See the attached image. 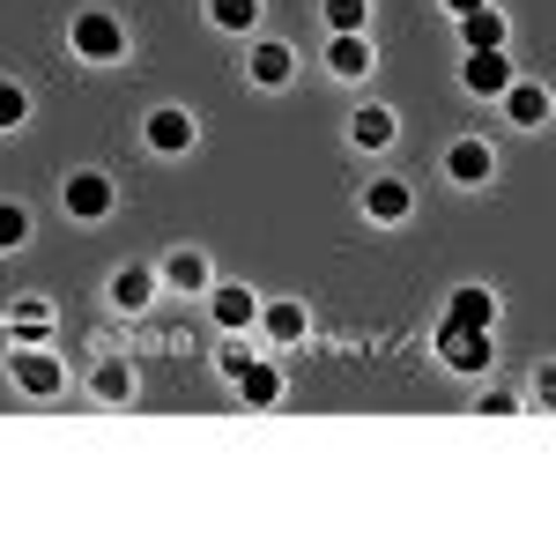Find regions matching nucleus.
Here are the masks:
<instances>
[{
	"mask_svg": "<svg viewBox=\"0 0 556 556\" xmlns=\"http://www.w3.org/2000/svg\"><path fill=\"white\" fill-rule=\"evenodd\" d=\"M67 45H75V60H89V67H119L127 60V23L104 15V8H83L67 23Z\"/></svg>",
	"mask_w": 556,
	"mask_h": 556,
	"instance_id": "obj_1",
	"label": "nucleus"
},
{
	"mask_svg": "<svg viewBox=\"0 0 556 556\" xmlns=\"http://www.w3.org/2000/svg\"><path fill=\"white\" fill-rule=\"evenodd\" d=\"M60 208L75 215V223H104V215L119 208V186L104 172H75L67 186H60Z\"/></svg>",
	"mask_w": 556,
	"mask_h": 556,
	"instance_id": "obj_4",
	"label": "nucleus"
},
{
	"mask_svg": "<svg viewBox=\"0 0 556 556\" xmlns=\"http://www.w3.org/2000/svg\"><path fill=\"white\" fill-rule=\"evenodd\" d=\"M208 312H215V327H230V334H245L260 319V298L245 290V282H223V290H208Z\"/></svg>",
	"mask_w": 556,
	"mask_h": 556,
	"instance_id": "obj_8",
	"label": "nucleus"
},
{
	"mask_svg": "<svg viewBox=\"0 0 556 556\" xmlns=\"http://www.w3.org/2000/svg\"><path fill=\"white\" fill-rule=\"evenodd\" d=\"M349 141H356V149H393V112H386V104H364V112L349 119Z\"/></svg>",
	"mask_w": 556,
	"mask_h": 556,
	"instance_id": "obj_17",
	"label": "nucleus"
},
{
	"mask_svg": "<svg viewBox=\"0 0 556 556\" xmlns=\"http://www.w3.org/2000/svg\"><path fill=\"white\" fill-rule=\"evenodd\" d=\"M245 67H253V83H260V89H282V83H290V75H298V52H290V45H282V38H260V45H253V60H245Z\"/></svg>",
	"mask_w": 556,
	"mask_h": 556,
	"instance_id": "obj_10",
	"label": "nucleus"
},
{
	"mask_svg": "<svg viewBox=\"0 0 556 556\" xmlns=\"http://www.w3.org/2000/svg\"><path fill=\"white\" fill-rule=\"evenodd\" d=\"M364 15H371V0H327V23L334 30H364Z\"/></svg>",
	"mask_w": 556,
	"mask_h": 556,
	"instance_id": "obj_24",
	"label": "nucleus"
},
{
	"mask_svg": "<svg viewBox=\"0 0 556 556\" xmlns=\"http://www.w3.org/2000/svg\"><path fill=\"white\" fill-rule=\"evenodd\" d=\"M15 386L30 393V401H52V393H67V356H52V349H38V342H23L15 349Z\"/></svg>",
	"mask_w": 556,
	"mask_h": 556,
	"instance_id": "obj_2",
	"label": "nucleus"
},
{
	"mask_svg": "<svg viewBox=\"0 0 556 556\" xmlns=\"http://www.w3.org/2000/svg\"><path fill=\"white\" fill-rule=\"evenodd\" d=\"M164 282L186 290V298H201V290H208V260H201V253H172V260H164Z\"/></svg>",
	"mask_w": 556,
	"mask_h": 556,
	"instance_id": "obj_19",
	"label": "nucleus"
},
{
	"mask_svg": "<svg viewBox=\"0 0 556 556\" xmlns=\"http://www.w3.org/2000/svg\"><path fill=\"white\" fill-rule=\"evenodd\" d=\"M505 112H513V127L534 134L542 119H549V89H542V83H519V75H513V83H505Z\"/></svg>",
	"mask_w": 556,
	"mask_h": 556,
	"instance_id": "obj_13",
	"label": "nucleus"
},
{
	"mask_svg": "<svg viewBox=\"0 0 556 556\" xmlns=\"http://www.w3.org/2000/svg\"><path fill=\"white\" fill-rule=\"evenodd\" d=\"M215 30H260V0H208Z\"/></svg>",
	"mask_w": 556,
	"mask_h": 556,
	"instance_id": "obj_20",
	"label": "nucleus"
},
{
	"mask_svg": "<svg viewBox=\"0 0 556 556\" xmlns=\"http://www.w3.org/2000/svg\"><path fill=\"white\" fill-rule=\"evenodd\" d=\"M327 67H334L342 83H364V75H371V38H364V30H334V45H327Z\"/></svg>",
	"mask_w": 556,
	"mask_h": 556,
	"instance_id": "obj_11",
	"label": "nucleus"
},
{
	"mask_svg": "<svg viewBox=\"0 0 556 556\" xmlns=\"http://www.w3.org/2000/svg\"><path fill=\"white\" fill-rule=\"evenodd\" d=\"M460 38H468V52H505V15L497 8H468L460 15Z\"/></svg>",
	"mask_w": 556,
	"mask_h": 556,
	"instance_id": "obj_15",
	"label": "nucleus"
},
{
	"mask_svg": "<svg viewBox=\"0 0 556 556\" xmlns=\"http://www.w3.org/2000/svg\"><path fill=\"white\" fill-rule=\"evenodd\" d=\"M445 319H453V327H497V298H490V290H453V304H445Z\"/></svg>",
	"mask_w": 556,
	"mask_h": 556,
	"instance_id": "obj_16",
	"label": "nucleus"
},
{
	"mask_svg": "<svg viewBox=\"0 0 556 556\" xmlns=\"http://www.w3.org/2000/svg\"><path fill=\"white\" fill-rule=\"evenodd\" d=\"M260 327H267V342L298 349L304 334H312V312H304L298 298H275V304H260Z\"/></svg>",
	"mask_w": 556,
	"mask_h": 556,
	"instance_id": "obj_6",
	"label": "nucleus"
},
{
	"mask_svg": "<svg viewBox=\"0 0 556 556\" xmlns=\"http://www.w3.org/2000/svg\"><path fill=\"white\" fill-rule=\"evenodd\" d=\"M445 8H453V15H468V8H490V0H445Z\"/></svg>",
	"mask_w": 556,
	"mask_h": 556,
	"instance_id": "obj_26",
	"label": "nucleus"
},
{
	"mask_svg": "<svg viewBox=\"0 0 556 556\" xmlns=\"http://www.w3.org/2000/svg\"><path fill=\"white\" fill-rule=\"evenodd\" d=\"M438 356L453 364V371H490L497 364V349H490V327H453V319H438Z\"/></svg>",
	"mask_w": 556,
	"mask_h": 556,
	"instance_id": "obj_3",
	"label": "nucleus"
},
{
	"mask_svg": "<svg viewBox=\"0 0 556 556\" xmlns=\"http://www.w3.org/2000/svg\"><path fill=\"white\" fill-rule=\"evenodd\" d=\"M45 319H52V312H45L38 298H30V304H15V327H23V334H45Z\"/></svg>",
	"mask_w": 556,
	"mask_h": 556,
	"instance_id": "obj_25",
	"label": "nucleus"
},
{
	"mask_svg": "<svg viewBox=\"0 0 556 556\" xmlns=\"http://www.w3.org/2000/svg\"><path fill=\"white\" fill-rule=\"evenodd\" d=\"M364 215H371V223H408V215H416V186H408V178H371V186H364Z\"/></svg>",
	"mask_w": 556,
	"mask_h": 556,
	"instance_id": "obj_5",
	"label": "nucleus"
},
{
	"mask_svg": "<svg viewBox=\"0 0 556 556\" xmlns=\"http://www.w3.org/2000/svg\"><path fill=\"white\" fill-rule=\"evenodd\" d=\"M490 172H497L490 141H453V149H445V178H453V186H482Z\"/></svg>",
	"mask_w": 556,
	"mask_h": 556,
	"instance_id": "obj_12",
	"label": "nucleus"
},
{
	"mask_svg": "<svg viewBox=\"0 0 556 556\" xmlns=\"http://www.w3.org/2000/svg\"><path fill=\"white\" fill-rule=\"evenodd\" d=\"M149 298H156V275H149V267H119V275H112V304H119V312H141Z\"/></svg>",
	"mask_w": 556,
	"mask_h": 556,
	"instance_id": "obj_18",
	"label": "nucleus"
},
{
	"mask_svg": "<svg viewBox=\"0 0 556 556\" xmlns=\"http://www.w3.org/2000/svg\"><path fill=\"white\" fill-rule=\"evenodd\" d=\"M149 149H156V156H186V149H193V112H178V104L149 112Z\"/></svg>",
	"mask_w": 556,
	"mask_h": 556,
	"instance_id": "obj_9",
	"label": "nucleus"
},
{
	"mask_svg": "<svg viewBox=\"0 0 556 556\" xmlns=\"http://www.w3.org/2000/svg\"><path fill=\"white\" fill-rule=\"evenodd\" d=\"M23 238H30V208L23 201H0V253H15Z\"/></svg>",
	"mask_w": 556,
	"mask_h": 556,
	"instance_id": "obj_22",
	"label": "nucleus"
},
{
	"mask_svg": "<svg viewBox=\"0 0 556 556\" xmlns=\"http://www.w3.org/2000/svg\"><path fill=\"white\" fill-rule=\"evenodd\" d=\"M23 119H30V97H23V83H0V134L23 127Z\"/></svg>",
	"mask_w": 556,
	"mask_h": 556,
	"instance_id": "obj_23",
	"label": "nucleus"
},
{
	"mask_svg": "<svg viewBox=\"0 0 556 556\" xmlns=\"http://www.w3.org/2000/svg\"><path fill=\"white\" fill-rule=\"evenodd\" d=\"M460 83H468V97H505L513 60H505V52H468V60H460Z\"/></svg>",
	"mask_w": 556,
	"mask_h": 556,
	"instance_id": "obj_7",
	"label": "nucleus"
},
{
	"mask_svg": "<svg viewBox=\"0 0 556 556\" xmlns=\"http://www.w3.org/2000/svg\"><path fill=\"white\" fill-rule=\"evenodd\" d=\"M89 386H97V401H127V393H134V371L112 356V364H97V379H89Z\"/></svg>",
	"mask_w": 556,
	"mask_h": 556,
	"instance_id": "obj_21",
	"label": "nucleus"
},
{
	"mask_svg": "<svg viewBox=\"0 0 556 556\" xmlns=\"http://www.w3.org/2000/svg\"><path fill=\"white\" fill-rule=\"evenodd\" d=\"M230 386H238V401H245V408H275V401H282V371H275V364H260V356Z\"/></svg>",
	"mask_w": 556,
	"mask_h": 556,
	"instance_id": "obj_14",
	"label": "nucleus"
}]
</instances>
